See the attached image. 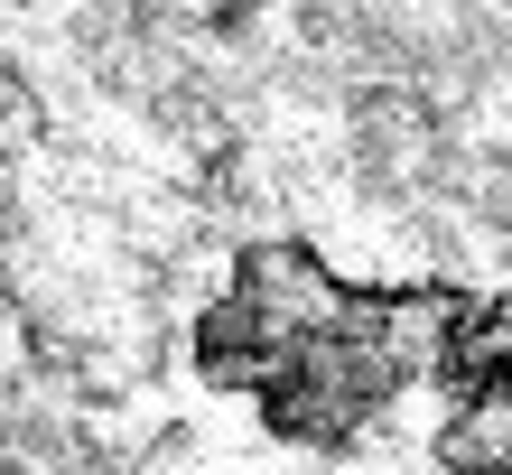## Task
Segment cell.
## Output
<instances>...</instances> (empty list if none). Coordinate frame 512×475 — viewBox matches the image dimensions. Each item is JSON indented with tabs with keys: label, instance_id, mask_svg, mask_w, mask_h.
<instances>
[{
	"label": "cell",
	"instance_id": "cell-2",
	"mask_svg": "<svg viewBox=\"0 0 512 475\" xmlns=\"http://www.w3.org/2000/svg\"><path fill=\"white\" fill-rule=\"evenodd\" d=\"M429 382L447 392V410H512V299L457 289V308L438 326Z\"/></svg>",
	"mask_w": 512,
	"mask_h": 475
},
{
	"label": "cell",
	"instance_id": "cell-1",
	"mask_svg": "<svg viewBox=\"0 0 512 475\" xmlns=\"http://www.w3.org/2000/svg\"><path fill=\"white\" fill-rule=\"evenodd\" d=\"M457 308V280H345L317 243L270 233L233 252L224 299L187 326V364L205 392L252 401V420L280 448L345 457L391 401L419 392L438 364V326Z\"/></svg>",
	"mask_w": 512,
	"mask_h": 475
},
{
	"label": "cell",
	"instance_id": "cell-3",
	"mask_svg": "<svg viewBox=\"0 0 512 475\" xmlns=\"http://www.w3.org/2000/svg\"><path fill=\"white\" fill-rule=\"evenodd\" d=\"M429 448L438 475H512V410H447Z\"/></svg>",
	"mask_w": 512,
	"mask_h": 475
}]
</instances>
